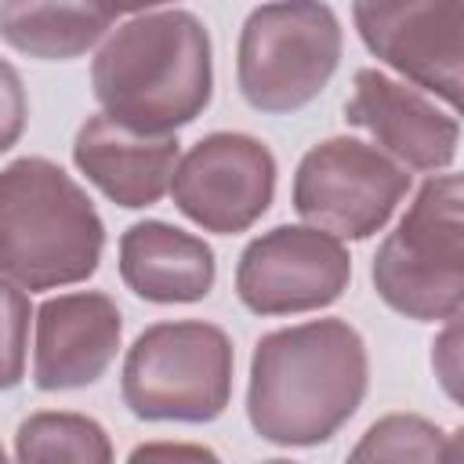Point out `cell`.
<instances>
[{"label":"cell","instance_id":"cell-15","mask_svg":"<svg viewBox=\"0 0 464 464\" xmlns=\"http://www.w3.org/2000/svg\"><path fill=\"white\" fill-rule=\"evenodd\" d=\"M116 25L120 11L102 4H0V40L40 62L80 58Z\"/></svg>","mask_w":464,"mask_h":464},{"label":"cell","instance_id":"cell-2","mask_svg":"<svg viewBox=\"0 0 464 464\" xmlns=\"http://www.w3.org/2000/svg\"><path fill=\"white\" fill-rule=\"evenodd\" d=\"M102 112L138 134L170 138L214 98V47L207 25L185 7L123 18L91 62Z\"/></svg>","mask_w":464,"mask_h":464},{"label":"cell","instance_id":"cell-9","mask_svg":"<svg viewBox=\"0 0 464 464\" xmlns=\"http://www.w3.org/2000/svg\"><path fill=\"white\" fill-rule=\"evenodd\" d=\"M352 283V254L312 225H276L236 261V297L254 315H301L334 304Z\"/></svg>","mask_w":464,"mask_h":464},{"label":"cell","instance_id":"cell-17","mask_svg":"<svg viewBox=\"0 0 464 464\" xmlns=\"http://www.w3.org/2000/svg\"><path fill=\"white\" fill-rule=\"evenodd\" d=\"M344 464H460V431H442L420 413L377 417Z\"/></svg>","mask_w":464,"mask_h":464},{"label":"cell","instance_id":"cell-16","mask_svg":"<svg viewBox=\"0 0 464 464\" xmlns=\"http://www.w3.org/2000/svg\"><path fill=\"white\" fill-rule=\"evenodd\" d=\"M109 431L72 410L29 413L14 431V464H112Z\"/></svg>","mask_w":464,"mask_h":464},{"label":"cell","instance_id":"cell-6","mask_svg":"<svg viewBox=\"0 0 464 464\" xmlns=\"http://www.w3.org/2000/svg\"><path fill=\"white\" fill-rule=\"evenodd\" d=\"M344 33L330 4H261L246 14L236 44V87L268 116L312 105L334 80Z\"/></svg>","mask_w":464,"mask_h":464},{"label":"cell","instance_id":"cell-20","mask_svg":"<svg viewBox=\"0 0 464 464\" xmlns=\"http://www.w3.org/2000/svg\"><path fill=\"white\" fill-rule=\"evenodd\" d=\"M127 464H221V457L210 446L199 442H170V439H156V442H141L130 450Z\"/></svg>","mask_w":464,"mask_h":464},{"label":"cell","instance_id":"cell-12","mask_svg":"<svg viewBox=\"0 0 464 464\" xmlns=\"http://www.w3.org/2000/svg\"><path fill=\"white\" fill-rule=\"evenodd\" d=\"M123 312L102 290L47 297L33 319V384L40 392H76L105 377L120 352Z\"/></svg>","mask_w":464,"mask_h":464},{"label":"cell","instance_id":"cell-13","mask_svg":"<svg viewBox=\"0 0 464 464\" xmlns=\"http://www.w3.org/2000/svg\"><path fill=\"white\" fill-rule=\"evenodd\" d=\"M181 160L178 134H138L105 112L87 116L72 138L76 170L116 207L145 210L170 192L174 167Z\"/></svg>","mask_w":464,"mask_h":464},{"label":"cell","instance_id":"cell-22","mask_svg":"<svg viewBox=\"0 0 464 464\" xmlns=\"http://www.w3.org/2000/svg\"><path fill=\"white\" fill-rule=\"evenodd\" d=\"M261 464H297V460H283V457H272V460H261Z\"/></svg>","mask_w":464,"mask_h":464},{"label":"cell","instance_id":"cell-8","mask_svg":"<svg viewBox=\"0 0 464 464\" xmlns=\"http://www.w3.org/2000/svg\"><path fill=\"white\" fill-rule=\"evenodd\" d=\"M276 156L243 130H214L199 138L174 167V207L214 236H239L254 228L276 199Z\"/></svg>","mask_w":464,"mask_h":464},{"label":"cell","instance_id":"cell-19","mask_svg":"<svg viewBox=\"0 0 464 464\" xmlns=\"http://www.w3.org/2000/svg\"><path fill=\"white\" fill-rule=\"evenodd\" d=\"M25 120H29L25 83H22L18 69L7 58H0V156L18 145V138L25 130Z\"/></svg>","mask_w":464,"mask_h":464},{"label":"cell","instance_id":"cell-4","mask_svg":"<svg viewBox=\"0 0 464 464\" xmlns=\"http://www.w3.org/2000/svg\"><path fill=\"white\" fill-rule=\"evenodd\" d=\"M464 185L431 174L399 225L381 239L370 279L377 297L413 323H453L464 308Z\"/></svg>","mask_w":464,"mask_h":464},{"label":"cell","instance_id":"cell-11","mask_svg":"<svg viewBox=\"0 0 464 464\" xmlns=\"http://www.w3.org/2000/svg\"><path fill=\"white\" fill-rule=\"evenodd\" d=\"M344 120L373 138V145L402 170H450L460 149V123L428 94L381 72L359 69L344 102Z\"/></svg>","mask_w":464,"mask_h":464},{"label":"cell","instance_id":"cell-5","mask_svg":"<svg viewBox=\"0 0 464 464\" xmlns=\"http://www.w3.org/2000/svg\"><path fill=\"white\" fill-rule=\"evenodd\" d=\"M232 337L203 319L145 326L123 355L120 399L138 420L210 424L232 402Z\"/></svg>","mask_w":464,"mask_h":464},{"label":"cell","instance_id":"cell-21","mask_svg":"<svg viewBox=\"0 0 464 464\" xmlns=\"http://www.w3.org/2000/svg\"><path fill=\"white\" fill-rule=\"evenodd\" d=\"M431 366H435L439 381L446 384L450 399H457V319L446 323L442 337L431 344Z\"/></svg>","mask_w":464,"mask_h":464},{"label":"cell","instance_id":"cell-1","mask_svg":"<svg viewBox=\"0 0 464 464\" xmlns=\"http://www.w3.org/2000/svg\"><path fill=\"white\" fill-rule=\"evenodd\" d=\"M370 355L344 319H308L265 334L250 355L246 420L276 446H323L362 406Z\"/></svg>","mask_w":464,"mask_h":464},{"label":"cell","instance_id":"cell-23","mask_svg":"<svg viewBox=\"0 0 464 464\" xmlns=\"http://www.w3.org/2000/svg\"><path fill=\"white\" fill-rule=\"evenodd\" d=\"M0 464H11V460H7V453H4V446H0Z\"/></svg>","mask_w":464,"mask_h":464},{"label":"cell","instance_id":"cell-3","mask_svg":"<svg viewBox=\"0 0 464 464\" xmlns=\"http://www.w3.org/2000/svg\"><path fill=\"white\" fill-rule=\"evenodd\" d=\"M105 250V221L87 188L47 156L0 167V276L22 290L87 283Z\"/></svg>","mask_w":464,"mask_h":464},{"label":"cell","instance_id":"cell-14","mask_svg":"<svg viewBox=\"0 0 464 464\" xmlns=\"http://www.w3.org/2000/svg\"><path fill=\"white\" fill-rule=\"evenodd\" d=\"M120 279L152 304H196L214 290L218 261L203 236L145 218L120 236Z\"/></svg>","mask_w":464,"mask_h":464},{"label":"cell","instance_id":"cell-18","mask_svg":"<svg viewBox=\"0 0 464 464\" xmlns=\"http://www.w3.org/2000/svg\"><path fill=\"white\" fill-rule=\"evenodd\" d=\"M33 304L22 286L0 276V392H11L25 377Z\"/></svg>","mask_w":464,"mask_h":464},{"label":"cell","instance_id":"cell-10","mask_svg":"<svg viewBox=\"0 0 464 464\" xmlns=\"http://www.w3.org/2000/svg\"><path fill=\"white\" fill-rule=\"evenodd\" d=\"M352 18L366 51L395 69L413 91H428L460 109L464 69V4L460 0H359Z\"/></svg>","mask_w":464,"mask_h":464},{"label":"cell","instance_id":"cell-7","mask_svg":"<svg viewBox=\"0 0 464 464\" xmlns=\"http://www.w3.org/2000/svg\"><path fill=\"white\" fill-rule=\"evenodd\" d=\"M410 185V170L388 160L377 145L337 134L301 156L290 203L312 228L330 232L341 243L370 239L392 221Z\"/></svg>","mask_w":464,"mask_h":464}]
</instances>
